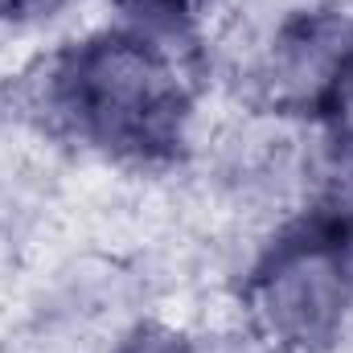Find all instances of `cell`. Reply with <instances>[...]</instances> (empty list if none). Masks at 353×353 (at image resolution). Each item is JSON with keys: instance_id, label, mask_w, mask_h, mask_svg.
I'll use <instances>...</instances> for the list:
<instances>
[{"instance_id": "1", "label": "cell", "mask_w": 353, "mask_h": 353, "mask_svg": "<svg viewBox=\"0 0 353 353\" xmlns=\"http://www.w3.org/2000/svg\"><path fill=\"white\" fill-rule=\"evenodd\" d=\"M189 103L176 50L140 25L79 41L50 66L46 79V107L58 123L132 161L173 152Z\"/></svg>"}, {"instance_id": "2", "label": "cell", "mask_w": 353, "mask_h": 353, "mask_svg": "<svg viewBox=\"0 0 353 353\" xmlns=\"http://www.w3.org/2000/svg\"><path fill=\"white\" fill-rule=\"evenodd\" d=\"M251 333L275 353H325L353 304L350 239L304 222L275 239L243 292Z\"/></svg>"}, {"instance_id": "3", "label": "cell", "mask_w": 353, "mask_h": 353, "mask_svg": "<svg viewBox=\"0 0 353 353\" xmlns=\"http://www.w3.org/2000/svg\"><path fill=\"white\" fill-rule=\"evenodd\" d=\"M255 79L279 115H337L353 99V17L329 4H296L267 25Z\"/></svg>"}, {"instance_id": "4", "label": "cell", "mask_w": 353, "mask_h": 353, "mask_svg": "<svg viewBox=\"0 0 353 353\" xmlns=\"http://www.w3.org/2000/svg\"><path fill=\"white\" fill-rule=\"evenodd\" d=\"M308 218L353 239V128L308 157Z\"/></svg>"}, {"instance_id": "5", "label": "cell", "mask_w": 353, "mask_h": 353, "mask_svg": "<svg viewBox=\"0 0 353 353\" xmlns=\"http://www.w3.org/2000/svg\"><path fill=\"white\" fill-rule=\"evenodd\" d=\"M115 353H185V337H176L173 329H161V325H140L119 341Z\"/></svg>"}, {"instance_id": "6", "label": "cell", "mask_w": 353, "mask_h": 353, "mask_svg": "<svg viewBox=\"0 0 353 353\" xmlns=\"http://www.w3.org/2000/svg\"><path fill=\"white\" fill-rule=\"evenodd\" d=\"M267 345L251 333V337H197V341H185V353H263Z\"/></svg>"}, {"instance_id": "7", "label": "cell", "mask_w": 353, "mask_h": 353, "mask_svg": "<svg viewBox=\"0 0 353 353\" xmlns=\"http://www.w3.org/2000/svg\"><path fill=\"white\" fill-rule=\"evenodd\" d=\"M66 0H0V21H37L58 12Z\"/></svg>"}]
</instances>
